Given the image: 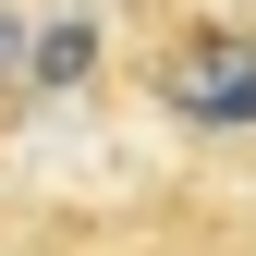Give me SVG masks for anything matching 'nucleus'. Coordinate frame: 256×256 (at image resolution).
Instances as JSON below:
<instances>
[{
	"mask_svg": "<svg viewBox=\"0 0 256 256\" xmlns=\"http://www.w3.org/2000/svg\"><path fill=\"white\" fill-rule=\"evenodd\" d=\"M196 256H256V244H196Z\"/></svg>",
	"mask_w": 256,
	"mask_h": 256,
	"instance_id": "7ed1b4c3",
	"label": "nucleus"
},
{
	"mask_svg": "<svg viewBox=\"0 0 256 256\" xmlns=\"http://www.w3.org/2000/svg\"><path fill=\"white\" fill-rule=\"evenodd\" d=\"M134 98L171 134H256V12L171 0L134 37Z\"/></svg>",
	"mask_w": 256,
	"mask_h": 256,
	"instance_id": "f257e3e1",
	"label": "nucleus"
},
{
	"mask_svg": "<svg viewBox=\"0 0 256 256\" xmlns=\"http://www.w3.org/2000/svg\"><path fill=\"white\" fill-rule=\"evenodd\" d=\"M146 256H158V244H146Z\"/></svg>",
	"mask_w": 256,
	"mask_h": 256,
	"instance_id": "20e7f679",
	"label": "nucleus"
},
{
	"mask_svg": "<svg viewBox=\"0 0 256 256\" xmlns=\"http://www.w3.org/2000/svg\"><path fill=\"white\" fill-rule=\"evenodd\" d=\"M49 86H61V61H49V24L24 12V0H0V146H12L24 122L49 110Z\"/></svg>",
	"mask_w": 256,
	"mask_h": 256,
	"instance_id": "f03ea898",
	"label": "nucleus"
}]
</instances>
